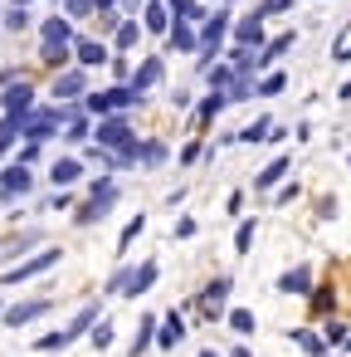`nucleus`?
<instances>
[{
    "mask_svg": "<svg viewBox=\"0 0 351 357\" xmlns=\"http://www.w3.org/2000/svg\"><path fill=\"white\" fill-rule=\"evenodd\" d=\"M93 314H98V309H93V303H88V309H83V314H78V318H74V323H69L64 333H49V338H39V352H54V347H69L74 338H83V333L93 328Z\"/></svg>",
    "mask_w": 351,
    "mask_h": 357,
    "instance_id": "nucleus-1",
    "label": "nucleus"
},
{
    "mask_svg": "<svg viewBox=\"0 0 351 357\" xmlns=\"http://www.w3.org/2000/svg\"><path fill=\"white\" fill-rule=\"evenodd\" d=\"M54 260H58V249H44V254H34V260H25L20 269H10V274H6V284H20V279H30V274H39V269H49Z\"/></svg>",
    "mask_w": 351,
    "mask_h": 357,
    "instance_id": "nucleus-2",
    "label": "nucleus"
},
{
    "mask_svg": "<svg viewBox=\"0 0 351 357\" xmlns=\"http://www.w3.org/2000/svg\"><path fill=\"white\" fill-rule=\"evenodd\" d=\"M44 309H49L44 298H39V303H15V309L6 314V323H10V328H25V323H30V318H39Z\"/></svg>",
    "mask_w": 351,
    "mask_h": 357,
    "instance_id": "nucleus-3",
    "label": "nucleus"
},
{
    "mask_svg": "<svg viewBox=\"0 0 351 357\" xmlns=\"http://www.w3.org/2000/svg\"><path fill=\"white\" fill-rule=\"evenodd\" d=\"M49 176H54V181H58V186H74V181H78V176H83V167H78V162H69V157H64V162H54V172H49Z\"/></svg>",
    "mask_w": 351,
    "mask_h": 357,
    "instance_id": "nucleus-4",
    "label": "nucleus"
},
{
    "mask_svg": "<svg viewBox=\"0 0 351 357\" xmlns=\"http://www.w3.org/2000/svg\"><path fill=\"white\" fill-rule=\"evenodd\" d=\"M98 137H103V142H112V147H132V132H127V123H107Z\"/></svg>",
    "mask_w": 351,
    "mask_h": 357,
    "instance_id": "nucleus-5",
    "label": "nucleus"
},
{
    "mask_svg": "<svg viewBox=\"0 0 351 357\" xmlns=\"http://www.w3.org/2000/svg\"><path fill=\"white\" fill-rule=\"evenodd\" d=\"M308 284H312V274H308V269H292V274H283V284H278V289H283V294H308Z\"/></svg>",
    "mask_w": 351,
    "mask_h": 357,
    "instance_id": "nucleus-6",
    "label": "nucleus"
},
{
    "mask_svg": "<svg viewBox=\"0 0 351 357\" xmlns=\"http://www.w3.org/2000/svg\"><path fill=\"white\" fill-rule=\"evenodd\" d=\"M6 196H20V191H30V172L25 167H10V176H6V186H0Z\"/></svg>",
    "mask_w": 351,
    "mask_h": 357,
    "instance_id": "nucleus-7",
    "label": "nucleus"
},
{
    "mask_svg": "<svg viewBox=\"0 0 351 357\" xmlns=\"http://www.w3.org/2000/svg\"><path fill=\"white\" fill-rule=\"evenodd\" d=\"M229 328H234V333H254V314H249V309H234V314H229Z\"/></svg>",
    "mask_w": 351,
    "mask_h": 357,
    "instance_id": "nucleus-8",
    "label": "nucleus"
},
{
    "mask_svg": "<svg viewBox=\"0 0 351 357\" xmlns=\"http://www.w3.org/2000/svg\"><path fill=\"white\" fill-rule=\"evenodd\" d=\"M283 172H288V157H278V162H273L268 172H259V186H273V181L283 176Z\"/></svg>",
    "mask_w": 351,
    "mask_h": 357,
    "instance_id": "nucleus-9",
    "label": "nucleus"
},
{
    "mask_svg": "<svg viewBox=\"0 0 351 357\" xmlns=\"http://www.w3.org/2000/svg\"><path fill=\"white\" fill-rule=\"evenodd\" d=\"M30 103V88H10V98H6V108L15 113V108H25Z\"/></svg>",
    "mask_w": 351,
    "mask_h": 357,
    "instance_id": "nucleus-10",
    "label": "nucleus"
},
{
    "mask_svg": "<svg viewBox=\"0 0 351 357\" xmlns=\"http://www.w3.org/2000/svg\"><path fill=\"white\" fill-rule=\"evenodd\" d=\"M176 333H181V314H171V318H166V333H161V343H176Z\"/></svg>",
    "mask_w": 351,
    "mask_h": 357,
    "instance_id": "nucleus-11",
    "label": "nucleus"
},
{
    "mask_svg": "<svg viewBox=\"0 0 351 357\" xmlns=\"http://www.w3.org/2000/svg\"><path fill=\"white\" fill-rule=\"evenodd\" d=\"M229 298V279H220V284H210V303H224Z\"/></svg>",
    "mask_w": 351,
    "mask_h": 357,
    "instance_id": "nucleus-12",
    "label": "nucleus"
},
{
    "mask_svg": "<svg viewBox=\"0 0 351 357\" xmlns=\"http://www.w3.org/2000/svg\"><path fill=\"white\" fill-rule=\"evenodd\" d=\"M249 245H254V221L240 225V249H249Z\"/></svg>",
    "mask_w": 351,
    "mask_h": 357,
    "instance_id": "nucleus-13",
    "label": "nucleus"
},
{
    "mask_svg": "<svg viewBox=\"0 0 351 357\" xmlns=\"http://www.w3.org/2000/svg\"><path fill=\"white\" fill-rule=\"evenodd\" d=\"M147 343H151V323H142V333H137V343H132V352L142 357V347H147Z\"/></svg>",
    "mask_w": 351,
    "mask_h": 357,
    "instance_id": "nucleus-14",
    "label": "nucleus"
},
{
    "mask_svg": "<svg viewBox=\"0 0 351 357\" xmlns=\"http://www.w3.org/2000/svg\"><path fill=\"white\" fill-rule=\"evenodd\" d=\"M93 343H98V347H107V343H112V328H107V323H103V328H93Z\"/></svg>",
    "mask_w": 351,
    "mask_h": 357,
    "instance_id": "nucleus-15",
    "label": "nucleus"
},
{
    "mask_svg": "<svg viewBox=\"0 0 351 357\" xmlns=\"http://www.w3.org/2000/svg\"><path fill=\"white\" fill-rule=\"evenodd\" d=\"M234 357H249V352H234Z\"/></svg>",
    "mask_w": 351,
    "mask_h": 357,
    "instance_id": "nucleus-16",
    "label": "nucleus"
},
{
    "mask_svg": "<svg viewBox=\"0 0 351 357\" xmlns=\"http://www.w3.org/2000/svg\"><path fill=\"white\" fill-rule=\"evenodd\" d=\"M200 357H215V352H200Z\"/></svg>",
    "mask_w": 351,
    "mask_h": 357,
    "instance_id": "nucleus-17",
    "label": "nucleus"
}]
</instances>
